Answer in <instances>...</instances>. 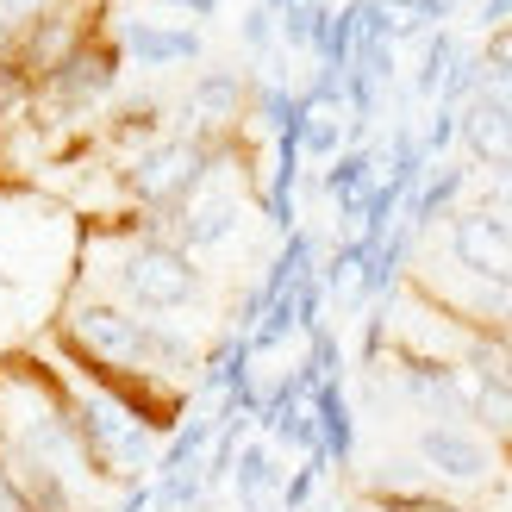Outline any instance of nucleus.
Returning a JSON list of instances; mask_svg holds the SVG:
<instances>
[{
  "mask_svg": "<svg viewBox=\"0 0 512 512\" xmlns=\"http://www.w3.org/2000/svg\"><path fill=\"white\" fill-rule=\"evenodd\" d=\"M200 288H207V275H200L194 256L169 238H150V232H138L113 263V300L144 313V319L182 313V306L200 300Z\"/></svg>",
  "mask_w": 512,
  "mask_h": 512,
  "instance_id": "nucleus-1",
  "label": "nucleus"
},
{
  "mask_svg": "<svg viewBox=\"0 0 512 512\" xmlns=\"http://www.w3.org/2000/svg\"><path fill=\"white\" fill-rule=\"evenodd\" d=\"M219 163V138H200V132H182V138H157V144H144L132 163H125V194L138 200V207L150 213H175L182 200L213 175Z\"/></svg>",
  "mask_w": 512,
  "mask_h": 512,
  "instance_id": "nucleus-2",
  "label": "nucleus"
},
{
  "mask_svg": "<svg viewBox=\"0 0 512 512\" xmlns=\"http://www.w3.org/2000/svg\"><path fill=\"white\" fill-rule=\"evenodd\" d=\"M413 463L438 494H488L500 481V444L469 419H438L413 431Z\"/></svg>",
  "mask_w": 512,
  "mask_h": 512,
  "instance_id": "nucleus-3",
  "label": "nucleus"
},
{
  "mask_svg": "<svg viewBox=\"0 0 512 512\" xmlns=\"http://www.w3.org/2000/svg\"><path fill=\"white\" fill-rule=\"evenodd\" d=\"M119 69H125V50H119L113 38L94 32V38H82L57 69L44 75L38 94H44L50 113H88L94 100H107V94L119 88Z\"/></svg>",
  "mask_w": 512,
  "mask_h": 512,
  "instance_id": "nucleus-4",
  "label": "nucleus"
},
{
  "mask_svg": "<svg viewBox=\"0 0 512 512\" xmlns=\"http://www.w3.org/2000/svg\"><path fill=\"white\" fill-rule=\"evenodd\" d=\"M394 394L400 406H413L425 425L438 419H469V375L450 356H425V350H394Z\"/></svg>",
  "mask_w": 512,
  "mask_h": 512,
  "instance_id": "nucleus-5",
  "label": "nucleus"
},
{
  "mask_svg": "<svg viewBox=\"0 0 512 512\" xmlns=\"http://www.w3.org/2000/svg\"><path fill=\"white\" fill-rule=\"evenodd\" d=\"M450 256L481 288H512V219L494 207L450 213Z\"/></svg>",
  "mask_w": 512,
  "mask_h": 512,
  "instance_id": "nucleus-6",
  "label": "nucleus"
},
{
  "mask_svg": "<svg viewBox=\"0 0 512 512\" xmlns=\"http://www.w3.org/2000/svg\"><path fill=\"white\" fill-rule=\"evenodd\" d=\"M138 69H175V63H200V32L194 25H163V19H125L113 38Z\"/></svg>",
  "mask_w": 512,
  "mask_h": 512,
  "instance_id": "nucleus-7",
  "label": "nucleus"
},
{
  "mask_svg": "<svg viewBox=\"0 0 512 512\" xmlns=\"http://www.w3.org/2000/svg\"><path fill=\"white\" fill-rule=\"evenodd\" d=\"M244 107H250V82L238 69H200L188 100H182V113L194 119L200 138H219L232 119H244Z\"/></svg>",
  "mask_w": 512,
  "mask_h": 512,
  "instance_id": "nucleus-8",
  "label": "nucleus"
},
{
  "mask_svg": "<svg viewBox=\"0 0 512 512\" xmlns=\"http://www.w3.org/2000/svg\"><path fill=\"white\" fill-rule=\"evenodd\" d=\"M163 119H169V107L157 94H132V100H119V113L107 119V138L113 144H157Z\"/></svg>",
  "mask_w": 512,
  "mask_h": 512,
  "instance_id": "nucleus-9",
  "label": "nucleus"
},
{
  "mask_svg": "<svg viewBox=\"0 0 512 512\" xmlns=\"http://www.w3.org/2000/svg\"><path fill=\"white\" fill-rule=\"evenodd\" d=\"M463 182H469L463 169H431V182H425L413 200H406V232H431V225H438V213H450V207H456Z\"/></svg>",
  "mask_w": 512,
  "mask_h": 512,
  "instance_id": "nucleus-10",
  "label": "nucleus"
},
{
  "mask_svg": "<svg viewBox=\"0 0 512 512\" xmlns=\"http://www.w3.org/2000/svg\"><path fill=\"white\" fill-rule=\"evenodd\" d=\"M232 488H238L244 512H263V500L281 488V469H275V456H269L263 444H250L238 463H232Z\"/></svg>",
  "mask_w": 512,
  "mask_h": 512,
  "instance_id": "nucleus-11",
  "label": "nucleus"
},
{
  "mask_svg": "<svg viewBox=\"0 0 512 512\" xmlns=\"http://www.w3.org/2000/svg\"><path fill=\"white\" fill-rule=\"evenodd\" d=\"M244 44H250V50H269V44H275V13H269V7H250V13H244Z\"/></svg>",
  "mask_w": 512,
  "mask_h": 512,
  "instance_id": "nucleus-12",
  "label": "nucleus"
},
{
  "mask_svg": "<svg viewBox=\"0 0 512 512\" xmlns=\"http://www.w3.org/2000/svg\"><path fill=\"white\" fill-rule=\"evenodd\" d=\"M163 7H182V13H194V19H207L219 0H163Z\"/></svg>",
  "mask_w": 512,
  "mask_h": 512,
  "instance_id": "nucleus-13",
  "label": "nucleus"
}]
</instances>
